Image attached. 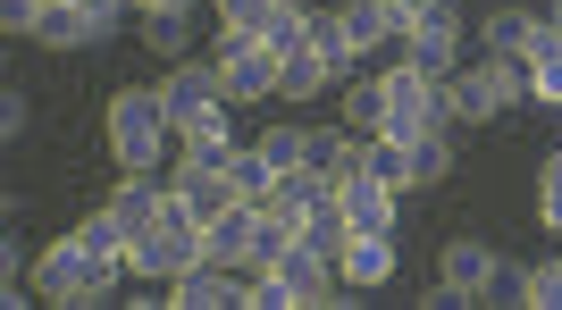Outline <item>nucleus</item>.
<instances>
[{
  "mask_svg": "<svg viewBox=\"0 0 562 310\" xmlns=\"http://www.w3.org/2000/svg\"><path fill=\"white\" fill-rule=\"evenodd\" d=\"M110 151L126 176H160V160L177 151V126L160 110V84H126L110 93Z\"/></svg>",
  "mask_w": 562,
  "mask_h": 310,
  "instance_id": "obj_1",
  "label": "nucleus"
},
{
  "mask_svg": "<svg viewBox=\"0 0 562 310\" xmlns=\"http://www.w3.org/2000/svg\"><path fill=\"white\" fill-rule=\"evenodd\" d=\"M202 261H211V252H202V218H193L186 202L168 193L160 218L135 236V268L151 277V286H168V277H186V268H202Z\"/></svg>",
  "mask_w": 562,
  "mask_h": 310,
  "instance_id": "obj_2",
  "label": "nucleus"
},
{
  "mask_svg": "<svg viewBox=\"0 0 562 310\" xmlns=\"http://www.w3.org/2000/svg\"><path fill=\"white\" fill-rule=\"evenodd\" d=\"M378 76H386V126H378V135L420 143V135H446L453 126V93L437 76H420V68H378Z\"/></svg>",
  "mask_w": 562,
  "mask_h": 310,
  "instance_id": "obj_3",
  "label": "nucleus"
},
{
  "mask_svg": "<svg viewBox=\"0 0 562 310\" xmlns=\"http://www.w3.org/2000/svg\"><path fill=\"white\" fill-rule=\"evenodd\" d=\"M218 84H227V101H278L285 59L260 43V34H235V25H218Z\"/></svg>",
  "mask_w": 562,
  "mask_h": 310,
  "instance_id": "obj_4",
  "label": "nucleus"
},
{
  "mask_svg": "<svg viewBox=\"0 0 562 310\" xmlns=\"http://www.w3.org/2000/svg\"><path fill=\"white\" fill-rule=\"evenodd\" d=\"M453 93V118H504L520 93H529V68L520 59H487V68H453L446 76Z\"/></svg>",
  "mask_w": 562,
  "mask_h": 310,
  "instance_id": "obj_5",
  "label": "nucleus"
},
{
  "mask_svg": "<svg viewBox=\"0 0 562 310\" xmlns=\"http://www.w3.org/2000/svg\"><path fill=\"white\" fill-rule=\"evenodd\" d=\"M101 268L110 261H93L85 236H68V243H50L43 261H34V286H43L50 302H101Z\"/></svg>",
  "mask_w": 562,
  "mask_h": 310,
  "instance_id": "obj_6",
  "label": "nucleus"
},
{
  "mask_svg": "<svg viewBox=\"0 0 562 310\" xmlns=\"http://www.w3.org/2000/svg\"><path fill=\"white\" fill-rule=\"evenodd\" d=\"M336 202H345V227H352V236H395V202H403V193H395V185H378L361 160L336 176Z\"/></svg>",
  "mask_w": 562,
  "mask_h": 310,
  "instance_id": "obj_7",
  "label": "nucleus"
},
{
  "mask_svg": "<svg viewBox=\"0 0 562 310\" xmlns=\"http://www.w3.org/2000/svg\"><path fill=\"white\" fill-rule=\"evenodd\" d=\"M403 68L437 76V84L462 68V25H453V9H437V18H420L412 34H403Z\"/></svg>",
  "mask_w": 562,
  "mask_h": 310,
  "instance_id": "obj_8",
  "label": "nucleus"
},
{
  "mask_svg": "<svg viewBox=\"0 0 562 310\" xmlns=\"http://www.w3.org/2000/svg\"><path fill=\"white\" fill-rule=\"evenodd\" d=\"M244 286H252V277L202 261V268H186V277H168V310H244Z\"/></svg>",
  "mask_w": 562,
  "mask_h": 310,
  "instance_id": "obj_9",
  "label": "nucleus"
},
{
  "mask_svg": "<svg viewBox=\"0 0 562 310\" xmlns=\"http://www.w3.org/2000/svg\"><path fill=\"white\" fill-rule=\"evenodd\" d=\"M211 101H227V84H218V59H211V68L168 59V76H160V110H168V126H186L193 110H211Z\"/></svg>",
  "mask_w": 562,
  "mask_h": 310,
  "instance_id": "obj_10",
  "label": "nucleus"
},
{
  "mask_svg": "<svg viewBox=\"0 0 562 310\" xmlns=\"http://www.w3.org/2000/svg\"><path fill=\"white\" fill-rule=\"evenodd\" d=\"M395 236H352L345 252H336V277H345V294H378V286H395Z\"/></svg>",
  "mask_w": 562,
  "mask_h": 310,
  "instance_id": "obj_11",
  "label": "nucleus"
},
{
  "mask_svg": "<svg viewBox=\"0 0 562 310\" xmlns=\"http://www.w3.org/2000/svg\"><path fill=\"white\" fill-rule=\"evenodd\" d=\"M252 227H260V202H227V210L202 227V252L218 268H252Z\"/></svg>",
  "mask_w": 562,
  "mask_h": 310,
  "instance_id": "obj_12",
  "label": "nucleus"
},
{
  "mask_svg": "<svg viewBox=\"0 0 562 310\" xmlns=\"http://www.w3.org/2000/svg\"><path fill=\"white\" fill-rule=\"evenodd\" d=\"M168 193H177V202H186V210L202 218V227H211V218L235 202V185L218 176V168H202V160H177V168H168Z\"/></svg>",
  "mask_w": 562,
  "mask_h": 310,
  "instance_id": "obj_13",
  "label": "nucleus"
},
{
  "mask_svg": "<svg viewBox=\"0 0 562 310\" xmlns=\"http://www.w3.org/2000/svg\"><path fill=\"white\" fill-rule=\"evenodd\" d=\"M311 50H319V68H328L336 84H352V76H370V68H361L370 50H361V43L345 34V18H336V9H311Z\"/></svg>",
  "mask_w": 562,
  "mask_h": 310,
  "instance_id": "obj_14",
  "label": "nucleus"
},
{
  "mask_svg": "<svg viewBox=\"0 0 562 310\" xmlns=\"http://www.w3.org/2000/svg\"><path fill=\"white\" fill-rule=\"evenodd\" d=\"M328 193H336V176H319V168H285V176H278V193H269L260 210H269V218H285V227H303V210H311V202H328Z\"/></svg>",
  "mask_w": 562,
  "mask_h": 310,
  "instance_id": "obj_15",
  "label": "nucleus"
},
{
  "mask_svg": "<svg viewBox=\"0 0 562 310\" xmlns=\"http://www.w3.org/2000/svg\"><path fill=\"white\" fill-rule=\"evenodd\" d=\"M520 68H529V93L562 110V25H554V18H538V34H529V59H520Z\"/></svg>",
  "mask_w": 562,
  "mask_h": 310,
  "instance_id": "obj_16",
  "label": "nucleus"
},
{
  "mask_svg": "<svg viewBox=\"0 0 562 310\" xmlns=\"http://www.w3.org/2000/svg\"><path fill=\"white\" fill-rule=\"evenodd\" d=\"M352 160H361V135H352L345 118H336V126H303V168H319V176H345Z\"/></svg>",
  "mask_w": 562,
  "mask_h": 310,
  "instance_id": "obj_17",
  "label": "nucleus"
},
{
  "mask_svg": "<svg viewBox=\"0 0 562 310\" xmlns=\"http://www.w3.org/2000/svg\"><path fill=\"white\" fill-rule=\"evenodd\" d=\"M34 43L43 50H85V43H101V25L76 9V0H50L43 18H34Z\"/></svg>",
  "mask_w": 562,
  "mask_h": 310,
  "instance_id": "obj_18",
  "label": "nucleus"
},
{
  "mask_svg": "<svg viewBox=\"0 0 562 310\" xmlns=\"http://www.w3.org/2000/svg\"><path fill=\"white\" fill-rule=\"evenodd\" d=\"M437 268H446V286L462 294V302H479V286H487V268H495V252H487L479 236H462V243H446V261H437Z\"/></svg>",
  "mask_w": 562,
  "mask_h": 310,
  "instance_id": "obj_19",
  "label": "nucleus"
},
{
  "mask_svg": "<svg viewBox=\"0 0 562 310\" xmlns=\"http://www.w3.org/2000/svg\"><path fill=\"white\" fill-rule=\"evenodd\" d=\"M529 34H538L529 9H495V18L479 25V50H487V59H529Z\"/></svg>",
  "mask_w": 562,
  "mask_h": 310,
  "instance_id": "obj_20",
  "label": "nucleus"
},
{
  "mask_svg": "<svg viewBox=\"0 0 562 310\" xmlns=\"http://www.w3.org/2000/svg\"><path fill=\"white\" fill-rule=\"evenodd\" d=\"M160 202H168V176H117V193H110V210L126 218V227H151V218H160Z\"/></svg>",
  "mask_w": 562,
  "mask_h": 310,
  "instance_id": "obj_21",
  "label": "nucleus"
},
{
  "mask_svg": "<svg viewBox=\"0 0 562 310\" xmlns=\"http://www.w3.org/2000/svg\"><path fill=\"white\" fill-rule=\"evenodd\" d=\"M345 126H352V135H378V126H386V76H352V84H345Z\"/></svg>",
  "mask_w": 562,
  "mask_h": 310,
  "instance_id": "obj_22",
  "label": "nucleus"
},
{
  "mask_svg": "<svg viewBox=\"0 0 562 310\" xmlns=\"http://www.w3.org/2000/svg\"><path fill=\"white\" fill-rule=\"evenodd\" d=\"M361 168H370L378 185L412 193V143H395V135H361Z\"/></svg>",
  "mask_w": 562,
  "mask_h": 310,
  "instance_id": "obj_23",
  "label": "nucleus"
},
{
  "mask_svg": "<svg viewBox=\"0 0 562 310\" xmlns=\"http://www.w3.org/2000/svg\"><path fill=\"white\" fill-rule=\"evenodd\" d=\"M336 18H345V34H352L361 50H378L386 34H403V25H395V0H345Z\"/></svg>",
  "mask_w": 562,
  "mask_h": 310,
  "instance_id": "obj_24",
  "label": "nucleus"
},
{
  "mask_svg": "<svg viewBox=\"0 0 562 310\" xmlns=\"http://www.w3.org/2000/svg\"><path fill=\"white\" fill-rule=\"evenodd\" d=\"M143 43H151V59H186L193 9H143Z\"/></svg>",
  "mask_w": 562,
  "mask_h": 310,
  "instance_id": "obj_25",
  "label": "nucleus"
},
{
  "mask_svg": "<svg viewBox=\"0 0 562 310\" xmlns=\"http://www.w3.org/2000/svg\"><path fill=\"white\" fill-rule=\"evenodd\" d=\"M303 243H311V252H328V261H336V252L352 243V227H345V202H336V193L303 210Z\"/></svg>",
  "mask_w": 562,
  "mask_h": 310,
  "instance_id": "obj_26",
  "label": "nucleus"
},
{
  "mask_svg": "<svg viewBox=\"0 0 562 310\" xmlns=\"http://www.w3.org/2000/svg\"><path fill=\"white\" fill-rule=\"evenodd\" d=\"M227 185H235V202H269V193H278V168L260 160V143H244L227 160Z\"/></svg>",
  "mask_w": 562,
  "mask_h": 310,
  "instance_id": "obj_27",
  "label": "nucleus"
},
{
  "mask_svg": "<svg viewBox=\"0 0 562 310\" xmlns=\"http://www.w3.org/2000/svg\"><path fill=\"white\" fill-rule=\"evenodd\" d=\"M479 302H487V310H520V302H529V268H520V261H495L487 286H479Z\"/></svg>",
  "mask_w": 562,
  "mask_h": 310,
  "instance_id": "obj_28",
  "label": "nucleus"
},
{
  "mask_svg": "<svg viewBox=\"0 0 562 310\" xmlns=\"http://www.w3.org/2000/svg\"><path fill=\"white\" fill-rule=\"evenodd\" d=\"M328 84H336V76L319 68V50H294V59H285V84H278V93H285V101H319Z\"/></svg>",
  "mask_w": 562,
  "mask_h": 310,
  "instance_id": "obj_29",
  "label": "nucleus"
},
{
  "mask_svg": "<svg viewBox=\"0 0 562 310\" xmlns=\"http://www.w3.org/2000/svg\"><path fill=\"white\" fill-rule=\"evenodd\" d=\"M260 43L278 50V59H294V50H311V9H278V18L260 25Z\"/></svg>",
  "mask_w": 562,
  "mask_h": 310,
  "instance_id": "obj_30",
  "label": "nucleus"
},
{
  "mask_svg": "<svg viewBox=\"0 0 562 310\" xmlns=\"http://www.w3.org/2000/svg\"><path fill=\"white\" fill-rule=\"evenodd\" d=\"M252 143H260V160L278 168V176H285V168H303V126H260Z\"/></svg>",
  "mask_w": 562,
  "mask_h": 310,
  "instance_id": "obj_31",
  "label": "nucleus"
},
{
  "mask_svg": "<svg viewBox=\"0 0 562 310\" xmlns=\"http://www.w3.org/2000/svg\"><path fill=\"white\" fill-rule=\"evenodd\" d=\"M446 168H453V143H446V135H420V143H412V185H437Z\"/></svg>",
  "mask_w": 562,
  "mask_h": 310,
  "instance_id": "obj_32",
  "label": "nucleus"
},
{
  "mask_svg": "<svg viewBox=\"0 0 562 310\" xmlns=\"http://www.w3.org/2000/svg\"><path fill=\"white\" fill-rule=\"evenodd\" d=\"M218 25H235V34H260V25L278 18V0H211Z\"/></svg>",
  "mask_w": 562,
  "mask_h": 310,
  "instance_id": "obj_33",
  "label": "nucleus"
},
{
  "mask_svg": "<svg viewBox=\"0 0 562 310\" xmlns=\"http://www.w3.org/2000/svg\"><path fill=\"white\" fill-rule=\"evenodd\" d=\"M538 218H546V227L562 236V151H554V160L538 168Z\"/></svg>",
  "mask_w": 562,
  "mask_h": 310,
  "instance_id": "obj_34",
  "label": "nucleus"
},
{
  "mask_svg": "<svg viewBox=\"0 0 562 310\" xmlns=\"http://www.w3.org/2000/svg\"><path fill=\"white\" fill-rule=\"evenodd\" d=\"M529 302H538V310H562V261L529 268Z\"/></svg>",
  "mask_w": 562,
  "mask_h": 310,
  "instance_id": "obj_35",
  "label": "nucleus"
},
{
  "mask_svg": "<svg viewBox=\"0 0 562 310\" xmlns=\"http://www.w3.org/2000/svg\"><path fill=\"white\" fill-rule=\"evenodd\" d=\"M43 9H50V0H0V25H9V34H34Z\"/></svg>",
  "mask_w": 562,
  "mask_h": 310,
  "instance_id": "obj_36",
  "label": "nucleus"
},
{
  "mask_svg": "<svg viewBox=\"0 0 562 310\" xmlns=\"http://www.w3.org/2000/svg\"><path fill=\"white\" fill-rule=\"evenodd\" d=\"M76 9H85L101 34H117V25H126V0H76Z\"/></svg>",
  "mask_w": 562,
  "mask_h": 310,
  "instance_id": "obj_37",
  "label": "nucleus"
},
{
  "mask_svg": "<svg viewBox=\"0 0 562 310\" xmlns=\"http://www.w3.org/2000/svg\"><path fill=\"white\" fill-rule=\"evenodd\" d=\"M437 9H446V0H395V25L412 34V25H420V18H437Z\"/></svg>",
  "mask_w": 562,
  "mask_h": 310,
  "instance_id": "obj_38",
  "label": "nucleus"
},
{
  "mask_svg": "<svg viewBox=\"0 0 562 310\" xmlns=\"http://www.w3.org/2000/svg\"><path fill=\"white\" fill-rule=\"evenodd\" d=\"M126 9H160V0H126Z\"/></svg>",
  "mask_w": 562,
  "mask_h": 310,
  "instance_id": "obj_39",
  "label": "nucleus"
},
{
  "mask_svg": "<svg viewBox=\"0 0 562 310\" xmlns=\"http://www.w3.org/2000/svg\"><path fill=\"white\" fill-rule=\"evenodd\" d=\"M160 9H193V0H160Z\"/></svg>",
  "mask_w": 562,
  "mask_h": 310,
  "instance_id": "obj_40",
  "label": "nucleus"
},
{
  "mask_svg": "<svg viewBox=\"0 0 562 310\" xmlns=\"http://www.w3.org/2000/svg\"><path fill=\"white\" fill-rule=\"evenodd\" d=\"M554 25H562V0H554Z\"/></svg>",
  "mask_w": 562,
  "mask_h": 310,
  "instance_id": "obj_41",
  "label": "nucleus"
}]
</instances>
